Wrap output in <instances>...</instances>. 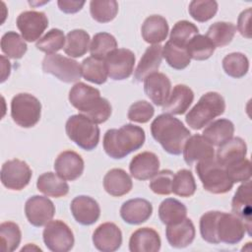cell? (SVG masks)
I'll return each mask as SVG.
<instances>
[{
    "label": "cell",
    "mask_w": 252,
    "mask_h": 252,
    "mask_svg": "<svg viewBox=\"0 0 252 252\" xmlns=\"http://www.w3.org/2000/svg\"><path fill=\"white\" fill-rule=\"evenodd\" d=\"M90 34L81 29L73 30L66 35L64 52L73 58L85 55L90 47Z\"/></svg>",
    "instance_id": "cell-33"
},
{
    "label": "cell",
    "mask_w": 252,
    "mask_h": 252,
    "mask_svg": "<svg viewBox=\"0 0 252 252\" xmlns=\"http://www.w3.org/2000/svg\"><path fill=\"white\" fill-rule=\"evenodd\" d=\"M144 91L156 105L162 106L170 94V80L165 74L155 72L144 80Z\"/></svg>",
    "instance_id": "cell-18"
},
{
    "label": "cell",
    "mask_w": 252,
    "mask_h": 252,
    "mask_svg": "<svg viewBox=\"0 0 252 252\" xmlns=\"http://www.w3.org/2000/svg\"><path fill=\"white\" fill-rule=\"evenodd\" d=\"M25 214L32 225L40 227L52 220L55 214V206L47 197L34 195L27 200Z\"/></svg>",
    "instance_id": "cell-14"
},
{
    "label": "cell",
    "mask_w": 252,
    "mask_h": 252,
    "mask_svg": "<svg viewBox=\"0 0 252 252\" xmlns=\"http://www.w3.org/2000/svg\"><path fill=\"white\" fill-rule=\"evenodd\" d=\"M92 18L98 23L112 21L118 13V3L115 0H93L90 2Z\"/></svg>",
    "instance_id": "cell-41"
},
{
    "label": "cell",
    "mask_w": 252,
    "mask_h": 252,
    "mask_svg": "<svg viewBox=\"0 0 252 252\" xmlns=\"http://www.w3.org/2000/svg\"><path fill=\"white\" fill-rule=\"evenodd\" d=\"M167 21L159 15H152L148 17L141 28L143 39L151 44H158L163 41L168 34Z\"/></svg>",
    "instance_id": "cell-29"
},
{
    "label": "cell",
    "mask_w": 252,
    "mask_h": 252,
    "mask_svg": "<svg viewBox=\"0 0 252 252\" xmlns=\"http://www.w3.org/2000/svg\"><path fill=\"white\" fill-rule=\"evenodd\" d=\"M151 133L166 153L174 156L182 153L191 134L179 119L167 113L160 114L154 119L151 124Z\"/></svg>",
    "instance_id": "cell-2"
},
{
    "label": "cell",
    "mask_w": 252,
    "mask_h": 252,
    "mask_svg": "<svg viewBox=\"0 0 252 252\" xmlns=\"http://www.w3.org/2000/svg\"><path fill=\"white\" fill-rule=\"evenodd\" d=\"M218 2L215 0H193L189 4V14L197 22L205 23L218 12Z\"/></svg>",
    "instance_id": "cell-45"
},
{
    "label": "cell",
    "mask_w": 252,
    "mask_h": 252,
    "mask_svg": "<svg viewBox=\"0 0 252 252\" xmlns=\"http://www.w3.org/2000/svg\"><path fill=\"white\" fill-rule=\"evenodd\" d=\"M225 110L223 97L216 92L203 94L199 101L186 114L185 121L194 130H200L210 124L216 117L220 116Z\"/></svg>",
    "instance_id": "cell-4"
},
{
    "label": "cell",
    "mask_w": 252,
    "mask_h": 252,
    "mask_svg": "<svg viewBox=\"0 0 252 252\" xmlns=\"http://www.w3.org/2000/svg\"><path fill=\"white\" fill-rule=\"evenodd\" d=\"M36 187L38 191L47 197L60 198L66 196L69 192V185L65 179L53 172H45L39 175L36 181Z\"/></svg>",
    "instance_id": "cell-31"
},
{
    "label": "cell",
    "mask_w": 252,
    "mask_h": 252,
    "mask_svg": "<svg viewBox=\"0 0 252 252\" xmlns=\"http://www.w3.org/2000/svg\"><path fill=\"white\" fill-rule=\"evenodd\" d=\"M245 232L244 221L238 216L233 213H219L215 226V233L219 243L236 244L242 240Z\"/></svg>",
    "instance_id": "cell-10"
},
{
    "label": "cell",
    "mask_w": 252,
    "mask_h": 252,
    "mask_svg": "<svg viewBox=\"0 0 252 252\" xmlns=\"http://www.w3.org/2000/svg\"><path fill=\"white\" fill-rule=\"evenodd\" d=\"M117 48V41L115 37L108 32H97L94 35L91 45L90 52L94 58L104 60L106 56Z\"/></svg>",
    "instance_id": "cell-40"
},
{
    "label": "cell",
    "mask_w": 252,
    "mask_h": 252,
    "mask_svg": "<svg viewBox=\"0 0 252 252\" xmlns=\"http://www.w3.org/2000/svg\"><path fill=\"white\" fill-rule=\"evenodd\" d=\"M0 175L1 182L6 188L20 191L30 183L32 172L26 161L15 158L3 163Z\"/></svg>",
    "instance_id": "cell-11"
},
{
    "label": "cell",
    "mask_w": 252,
    "mask_h": 252,
    "mask_svg": "<svg viewBox=\"0 0 252 252\" xmlns=\"http://www.w3.org/2000/svg\"><path fill=\"white\" fill-rule=\"evenodd\" d=\"M71 213L82 225H91L97 221L100 216L98 203L90 196L80 195L75 197L70 205Z\"/></svg>",
    "instance_id": "cell-17"
},
{
    "label": "cell",
    "mask_w": 252,
    "mask_h": 252,
    "mask_svg": "<svg viewBox=\"0 0 252 252\" xmlns=\"http://www.w3.org/2000/svg\"><path fill=\"white\" fill-rule=\"evenodd\" d=\"M236 32V27L229 22H217L208 29L206 36L215 47H223L231 42Z\"/></svg>",
    "instance_id": "cell-35"
},
{
    "label": "cell",
    "mask_w": 252,
    "mask_h": 252,
    "mask_svg": "<svg viewBox=\"0 0 252 252\" xmlns=\"http://www.w3.org/2000/svg\"><path fill=\"white\" fill-rule=\"evenodd\" d=\"M65 42L64 32L59 29H51L36 41L35 47L46 54H53L62 49L65 46Z\"/></svg>",
    "instance_id": "cell-44"
},
{
    "label": "cell",
    "mask_w": 252,
    "mask_h": 252,
    "mask_svg": "<svg viewBox=\"0 0 252 252\" xmlns=\"http://www.w3.org/2000/svg\"><path fill=\"white\" fill-rule=\"evenodd\" d=\"M1 50L10 58L20 59L28 50L25 39L16 32H8L1 37Z\"/></svg>",
    "instance_id": "cell-38"
},
{
    "label": "cell",
    "mask_w": 252,
    "mask_h": 252,
    "mask_svg": "<svg viewBox=\"0 0 252 252\" xmlns=\"http://www.w3.org/2000/svg\"><path fill=\"white\" fill-rule=\"evenodd\" d=\"M197 189L193 173L188 169L178 170L172 180V192L180 197H191Z\"/></svg>",
    "instance_id": "cell-43"
},
{
    "label": "cell",
    "mask_w": 252,
    "mask_h": 252,
    "mask_svg": "<svg viewBox=\"0 0 252 252\" xmlns=\"http://www.w3.org/2000/svg\"><path fill=\"white\" fill-rule=\"evenodd\" d=\"M135 54L130 49L116 48L104 59L108 77L114 81L129 78L134 70Z\"/></svg>",
    "instance_id": "cell-12"
},
{
    "label": "cell",
    "mask_w": 252,
    "mask_h": 252,
    "mask_svg": "<svg viewBox=\"0 0 252 252\" xmlns=\"http://www.w3.org/2000/svg\"><path fill=\"white\" fill-rule=\"evenodd\" d=\"M160 245L159 234L151 227L138 228L129 239V250L131 252H158Z\"/></svg>",
    "instance_id": "cell-24"
},
{
    "label": "cell",
    "mask_w": 252,
    "mask_h": 252,
    "mask_svg": "<svg viewBox=\"0 0 252 252\" xmlns=\"http://www.w3.org/2000/svg\"><path fill=\"white\" fill-rule=\"evenodd\" d=\"M16 24L22 37L29 42H32L38 40L47 29L48 19L43 12L25 11L18 16Z\"/></svg>",
    "instance_id": "cell-13"
},
{
    "label": "cell",
    "mask_w": 252,
    "mask_h": 252,
    "mask_svg": "<svg viewBox=\"0 0 252 252\" xmlns=\"http://www.w3.org/2000/svg\"><path fill=\"white\" fill-rule=\"evenodd\" d=\"M159 159L152 152H143L136 155L130 161L131 175L138 180H148L158 172Z\"/></svg>",
    "instance_id": "cell-21"
},
{
    "label": "cell",
    "mask_w": 252,
    "mask_h": 252,
    "mask_svg": "<svg viewBox=\"0 0 252 252\" xmlns=\"http://www.w3.org/2000/svg\"><path fill=\"white\" fill-rule=\"evenodd\" d=\"M162 57L166 63L175 70L185 69L191 61V58L186 50V47L177 45L168 40L162 46Z\"/></svg>",
    "instance_id": "cell-36"
},
{
    "label": "cell",
    "mask_w": 252,
    "mask_h": 252,
    "mask_svg": "<svg viewBox=\"0 0 252 252\" xmlns=\"http://www.w3.org/2000/svg\"><path fill=\"white\" fill-rule=\"evenodd\" d=\"M153 214L152 204L142 198L130 199L120 208L122 220L129 224H141L147 221Z\"/></svg>",
    "instance_id": "cell-22"
},
{
    "label": "cell",
    "mask_w": 252,
    "mask_h": 252,
    "mask_svg": "<svg viewBox=\"0 0 252 252\" xmlns=\"http://www.w3.org/2000/svg\"><path fill=\"white\" fill-rule=\"evenodd\" d=\"M199 30L197 26L193 23L183 20L178 21L172 28L169 35V40L173 43L186 47L189 40L196 34H198Z\"/></svg>",
    "instance_id": "cell-46"
},
{
    "label": "cell",
    "mask_w": 252,
    "mask_h": 252,
    "mask_svg": "<svg viewBox=\"0 0 252 252\" xmlns=\"http://www.w3.org/2000/svg\"><path fill=\"white\" fill-rule=\"evenodd\" d=\"M145 140L146 135L144 129L129 123L119 129L107 130L104 134L102 145L108 157L120 159L142 148Z\"/></svg>",
    "instance_id": "cell-3"
},
{
    "label": "cell",
    "mask_w": 252,
    "mask_h": 252,
    "mask_svg": "<svg viewBox=\"0 0 252 252\" xmlns=\"http://www.w3.org/2000/svg\"><path fill=\"white\" fill-rule=\"evenodd\" d=\"M93 243L99 251H116L122 244V232L113 222L101 223L93 233Z\"/></svg>",
    "instance_id": "cell-15"
},
{
    "label": "cell",
    "mask_w": 252,
    "mask_h": 252,
    "mask_svg": "<svg viewBox=\"0 0 252 252\" xmlns=\"http://www.w3.org/2000/svg\"><path fill=\"white\" fill-rule=\"evenodd\" d=\"M186 206L174 198L163 200L158 207V218L163 224L171 225L182 221L186 219Z\"/></svg>",
    "instance_id": "cell-32"
},
{
    "label": "cell",
    "mask_w": 252,
    "mask_h": 252,
    "mask_svg": "<svg viewBox=\"0 0 252 252\" xmlns=\"http://www.w3.org/2000/svg\"><path fill=\"white\" fill-rule=\"evenodd\" d=\"M42 70L64 83L78 82L82 76L81 65L76 60L58 53L46 54L44 56Z\"/></svg>",
    "instance_id": "cell-8"
},
{
    "label": "cell",
    "mask_w": 252,
    "mask_h": 252,
    "mask_svg": "<svg viewBox=\"0 0 252 252\" xmlns=\"http://www.w3.org/2000/svg\"><path fill=\"white\" fill-rule=\"evenodd\" d=\"M45 246L52 252H68L75 243L71 228L62 220H50L45 224L42 232Z\"/></svg>",
    "instance_id": "cell-9"
},
{
    "label": "cell",
    "mask_w": 252,
    "mask_h": 252,
    "mask_svg": "<svg viewBox=\"0 0 252 252\" xmlns=\"http://www.w3.org/2000/svg\"><path fill=\"white\" fill-rule=\"evenodd\" d=\"M183 158L188 165L215 158L214 146L202 135L190 136L183 147Z\"/></svg>",
    "instance_id": "cell-19"
},
{
    "label": "cell",
    "mask_w": 252,
    "mask_h": 252,
    "mask_svg": "<svg viewBox=\"0 0 252 252\" xmlns=\"http://www.w3.org/2000/svg\"><path fill=\"white\" fill-rule=\"evenodd\" d=\"M81 70L82 76L85 80L96 85L104 84L108 77L104 60L94 58L93 56L87 57L83 60Z\"/></svg>",
    "instance_id": "cell-34"
},
{
    "label": "cell",
    "mask_w": 252,
    "mask_h": 252,
    "mask_svg": "<svg viewBox=\"0 0 252 252\" xmlns=\"http://www.w3.org/2000/svg\"><path fill=\"white\" fill-rule=\"evenodd\" d=\"M251 182L250 180H248L243 182L237 188L231 201L232 213L238 216L244 221V225L248 235H251Z\"/></svg>",
    "instance_id": "cell-20"
},
{
    "label": "cell",
    "mask_w": 252,
    "mask_h": 252,
    "mask_svg": "<svg viewBox=\"0 0 252 252\" xmlns=\"http://www.w3.org/2000/svg\"><path fill=\"white\" fill-rule=\"evenodd\" d=\"M194 100L193 91L186 85H176L170 92L162 110L167 114L180 115L185 113Z\"/></svg>",
    "instance_id": "cell-23"
},
{
    "label": "cell",
    "mask_w": 252,
    "mask_h": 252,
    "mask_svg": "<svg viewBox=\"0 0 252 252\" xmlns=\"http://www.w3.org/2000/svg\"><path fill=\"white\" fill-rule=\"evenodd\" d=\"M85 163L82 157L74 151H64L58 155L54 162L55 172L63 179L74 181L84 171Z\"/></svg>",
    "instance_id": "cell-16"
},
{
    "label": "cell",
    "mask_w": 252,
    "mask_h": 252,
    "mask_svg": "<svg viewBox=\"0 0 252 252\" xmlns=\"http://www.w3.org/2000/svg\"><path fill=\"white\" fill-rule=\"evenodd\" d=\"M222 68L229 77L239 79L244 77L249 70V60L241 52H232L222 59Z\"/></svg>",
    "instance_id": "cell-39"
},
{
    "label": "cell",
    "mask_w": 252,
    "mask_h": 252,
    "mask_svg": "<svg viewBox=\"0 0 252 252\" xmlns=\"http://www.w3.org/2000/svg\"><path fill=\"white\" fill-rule=\"evenodd\" d=\"M247 154V146L243 139L232 137L225 143L219 146L216 159L222 165L227 166L245 158Z\"/></svg>",
    "instance_id": "cell-27"
},
{
    "label": "cell",
    "mask_w": 252,
    "mask_h": 252,
    "mask_svg": "<svg viewBox=\"0 0 252 252\" xmlns=\"http://www.w3.org/2000/svg\"><path fill=\"white\" fill-rule=\"evenodd\" d=\"M230 180L235 182H245L251 178V163L249 159L243 158L237 162L224 167Z\"/></svg>",
    "instance_id": "cell-50"
},
{
    "label": "cell",
    "mask_w": 252,
    "mask_h": 252,
    "mask_svg": "<svg viewBox=\"0 0 252 252\" xmlns=\"http://www.w3.org/2000/svg\"><path fill=\"white\" fill-rule=\"evenodd\" d=\"M174 173L169 169L158 171L152 177L150 189L158 195H169L172 193V180Z\"/></svg>",
    "instance_id": "cell-47"
},
{
    "label": "cell",
    "mask_w": 252,
    "mask_h": 252,
    "mask_svg": "<svg viewBox=\"0 0 252 252\" xmlns=\"http://www.w3.org/2000/svg\"><path fill=\"white\" fill-rule=\"evenodd\" d=\"M215 45L204 34L194 35L186 45V50L190 58L198 61L209 59L215 52Z\"/></svg>",
    "instance_id": "cell-37"
},
{
    "label": "cell",
    "mask_w": 252,
    "mask_h": 252,
    "mask_svg": "<svg viewBox=\"0 0 252 252\" xmlns=\"http://www.w3.org/2000/svg\"><path fill=\"white\" fill-rule=\"evenodd\" d=\"M69 101L81 114L95 124L105 122L111 115L109 101L100 96V92L85 83H76L69 92Z\"/></svg>",
    "instance_id": "cell-1"
},
{
    "label": "cell",
    "mask_w": 252,
    "mask_h": 252,
    "mask_svg": "<svg viewBox=\"0 0 252 252\" xmlns=\"http://www.w3.org/2000/svg\"><path fill=\"white\" fill-rule=\"evenodd\" d=\"M65 130L68 138L85 151L94 150L99 142L98 126L83 114L70 116Z\"/></svg>",
    "instance_id": "cell-6"
},
{
    "label": "cell",
    "mask_w": 252,
    "mask_h": 252,
    "mask_svg": "<svg viewBox=\"0 0 252 252\" xmlns=\"http://www.w3.org/2000/svg\"><path fill=\"white\" fill-rule=\"evenodd\" d=\"M195 226L187 218L178 223L167 225L165 229L166 239L174 248H184L190 245L195 238Z\"/></svg>",
    "instance_id": "cell-25"
},
{
    "label": "cell",
    "mask_w": 252,
    "mask_h": 252,
    "mask_svg": "<svg viewBox=\"0 0 252 252\" xmlns=\"http://www.w3.org/2000/svg\"><path fill=\"white\" fill-rule=\"evenodd\" d=\"M219 213L220 211H210L205 213L200 219V233L202 238L208 243L219 244L215 233L216 220Z\"/></svg>",
    "instance_id": "cell-49"
},
{
    "label": "cell",
    "mask_w": 252,
    "mask_h": 252,
    "mask_svg": "<svg viewBox=\"0 0 252 252\" xmlns=\"http://www.w3.org/2000/svg\"><path fill=\"white\" fill-rule=\"evenodd\" d=\"M250 20H251V8H247L242 11L237 20V30L240 34L246 38H251V28H250Z\"/></svg>",
    "instance_id": "cell-51"
},
{
    "label": "cell",
    "mask_w": 252,
    "mask_h": 252,
    "mask_svg": "<svg viewBox=\"0 0 252 252\" xmlns=\"http://www.w3.org/2000/svg\"><path fill=\"white\" fill-rule=\"evenodd\" d=\"M162 60V46L155 44L148 47L140 59L134 72V80L136 82L144 81L149 75L157 72Z\"/></svg>",
    "instance_id": "cell-26"
},
{
    "label": "cell",
    "mask_w": 252,
    "mask_h": 252,
    "mask_svg": "<svg viewBox=\"0 0 252 252\" xmlns=\"http://www.w3.org/2000/svg\"><path fill=\"white\" fill-rule=\"evenodd\" d=\"M1 250L3 252L15 251L21 242L22 232L19 225L13 221H4L0 224Z\"/></svg>",
    "instance_id": "cell-42"
},
{
    "label": "cell",
    "mask_w": 252,
    "mask_h": 252,
    "mask_svg": "<svg viewBox=\"0 0 252 252\" xmlns=\"http://www.w3.org/2000/svg\"><path fill=\"white\" fill-rule=\"evenodd\" d=\"M154 106L146 100H138L131 104L128 109L127 117L129 120L137 123H147L154 116Z\"/></svg>",
    "instance_id": "cell-48"
},
{
    "label": "cell",
    "mask_w": 252,
    "mask_h": 252,
    "mask_svg": "<svg viewBox=\"0 0 252 252\" xmlns=\"http://www.w3.org/2000/svg\"><path fill=\"white\" fill-rule=\"evenodd\" d=\"M202 134L211 145L219 147L233 137L234 125L230 120L220 118L208 124Z\"/></svg>",
    "instance_id": "cell-30"
},
{
    "label": "cell",
    "mask_w": 252,
    "mask_h": 252,
    "mask_svg": "<svg viewBox=\"0 0 252 252\" xmlns=\"http://www.w3.org/2000/svg\"><path fill=\"white\" fill-rule=\"evenodd\" d=\"M41 103L34 95L27 93L16 94L11 101V117L13 121L23 127H33L40 119Z\"/></svg>",
    "instance_id": "cell-7"
},
{
    "label": "cell",
    "mask_w": 252,
    "mask_h": 252,
    "mask_svg": "<svg viewBox=\"0 0 252 252\" xmlns=\"http://www.w3.org/2000/svg\"><path fill=\"white\" fill-rule=\"evenodd\" d=\"M104 190L113 197H121L128 194L133 182L130 175L122 168H112L103 177Z\"/></svg>",
    "instance_id": "cell-28"
},
{
    "label": "cell",
    "mask_w": 252,
    "mask_h": 252,
    "mask_svg": "<svg viewBox=\"0 0 252 252\" xmlns=\"http://www.w3.org/2000/svg\"><path fill=\"white\" fill-rule=\"evenodd\" d=\"M195 169L204 189L210 193L224 194L233 187L224 166L216 158L197 162Z\"/></svg>",
    "instance_id": "cell-5"
},
{
    "label": "cell",
    "mask_w": 252,
    "mask_h": 252,
    "mask_svg": "<svg viewBox=\"0 0 252 252\" xmlns=\"http://www.w3.org/2000/svg\"><path fill=\"white\" fill-rule=\"evenodd\" d=\"M57 5L63 13L66 14H74L79 12L83 6L85 5V1H67V0H59L57 1Z\"/></svg>",
    "instance_id": "cell-52"
}]
</instances>
